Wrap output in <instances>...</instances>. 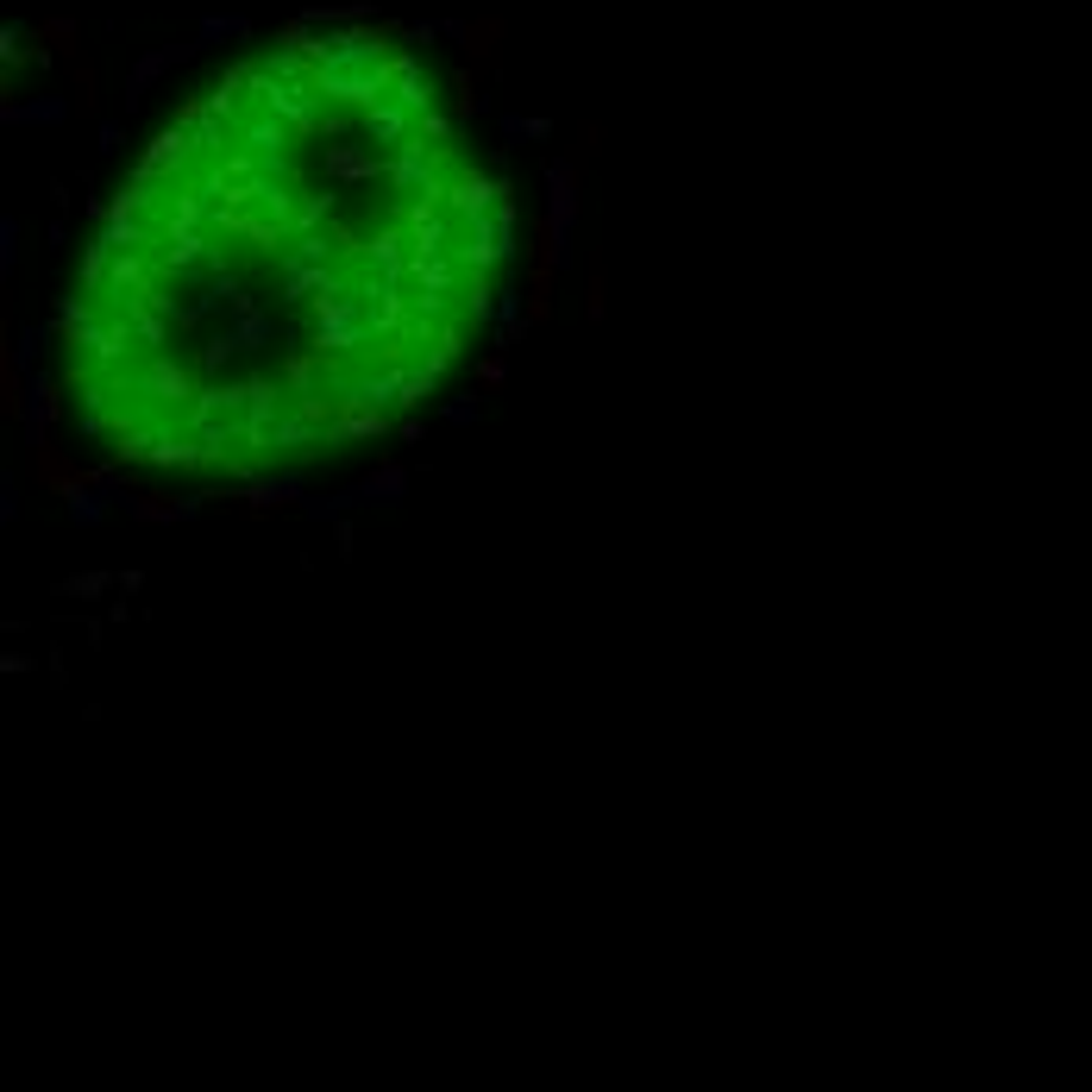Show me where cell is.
Returning a JSON list of instances; mask_svg holds the SVG:
<instances>
[{
  "label": "cell",
  "mask_w": 1092,
  "mask_h": 1092,
  "mask_svg": "<svg viewBox=\"0 0 1092 1092\" xmlns=\"http://www.w3.org/2000/svg\"><path fill=\"white\" fill-rule=\"evenodd\" d=\"M509 207L383 25H289L126 170L63 308L82 427L170 477H270L408 421L484 327Z\"/></svg>",
  "instance_id": "obj_1"
}]
</instances>
